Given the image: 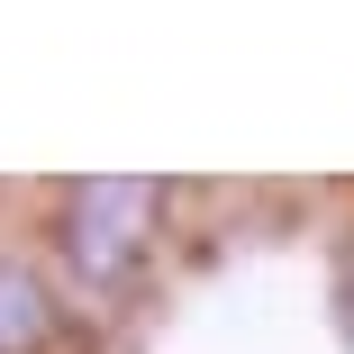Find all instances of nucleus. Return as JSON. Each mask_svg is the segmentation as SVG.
I'll use <instances>...</instances> for the list:
<instances>
[{"label":"nucleus","mask_w":354,"mask_h":354,"mask_svg":"<svg viewBox=\"0 0 354 354\" xmlns=\"http://www.w3.org/2000/svg\"><path fill=\"white\" fill-rule=\"evenodd\" d=\"M164 209H173L164 182H64V200H55V254H64V272H73L82 300H127L136 281L155 272Z\"/></svg>","instance_id":"obj_1"},{"label":"nucleus","mask_w":354,"mask_h":354,"mask_svg":"<svg viewBox=\"0 0 354 354\" xmlns=\"http://www.w3.org/2000/svg\"><path fill=\"white\" fill-rule=\"evenodd\" d=\"M0 354H73V309L19 254H0Z\"/></svg>","instance_id":"obj_2"},{"label":"nucleus","mask_w":354,"mask_h":354,"mask_svg":"<svg viewBox=\"0 0 354 354\" xmlns=\"http://www.w3.org/2000/svg\"><path fill=\"white\" fill-rule=\"evenodd\" d=\"M336 318H345V345H354V245H345V263H336Z\"/></svg>","instance_id":"obj_3"}]
</instances>
